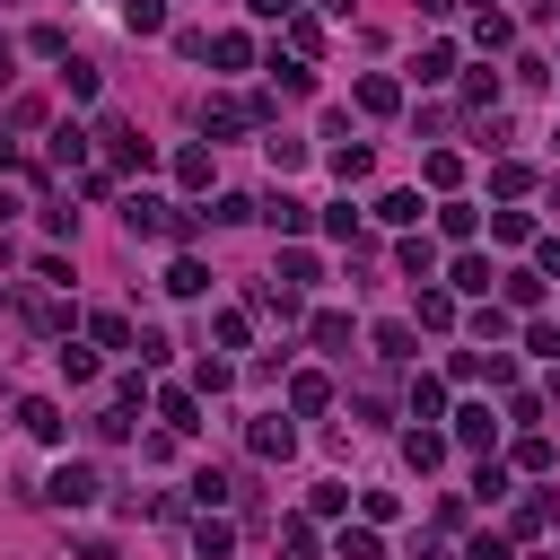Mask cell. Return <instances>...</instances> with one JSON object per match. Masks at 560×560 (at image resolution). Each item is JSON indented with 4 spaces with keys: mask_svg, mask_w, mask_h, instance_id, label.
<instances>
[{
    "mask_svg": "<svg viewBox=\"0 0 560 560\" xmlns=\"http://www.w3.org/2000/svg\"><path fill=\"white\" fill-rule=\"evenodd\" d=\"M96 490H105V481H96V464H61L35 499H52V508H70V516H79V508H96Z\"/></svg>",
    "mask_w": 560,
    "mask_h": 560,
    "instance_id": "cell-1",
    "label": "cell"
},
{
    "mask_svg": "<svg viewBox=\"0 0 560 560\" xmlns=\"http://www.w3.org/2000/svg\"><path fill=\"white\" fill-rule=\"evenodd\" d=\"M96 140H105V158H114V166H140V175H149V158H158V149L140 140V122H122V114H105V122H96Z\"/></svg>",
    "mask_w": 560,
    "mask_h": 560,
    "instance_id": "cell-2",
    "label": "cell"
},
{
    "mask_svg": "<svg viewBox=\"0 0 560 560\" xmlns=\"http://www.w3.org/2000/svg\"><path fill=\"white\" fill-rule=\"evenodd\" d=\"M192 122H201V140H210V149H219V140H236V131H254V114H245L236 96H201V114H192Z\"/></svg>",
    "mask_w": 560,
    "mask_h": 560,
    "instance_id": "cell-3",
    "label": "cell"
},
{
    "mask_svg": "<svg viewBox=\"0 0 560 560\" xmlns=\"http://www.w3.org/2000/svg\"><path fill=\"white\" fill-rule=\"evenodd\" d=\"M122 228H131V236H166V245H175V201L131 192V201H122Z\"/></svg>",
    "mask_w": 560,
    "mask_h": 560,
    "instance_id": "cell-4",
    "label": "cell"
},
{
    "mask_svg": "<svg viewBox=\"0 0 560 560\" xmlns=\"http://www.w3.org/2000/svg\"><path fill=\"white\" fill-rule=\"evenodd\" d=\"M245 446H254L262 464H289V455H298V429H289L280 411H262V420H245Z\"/></svg>",
    "mask_w": 560,
    "mask_h": 560,
    "instance_id": "cell-5",
    "label": "cell"
},
{
    "mask_svg": "<svg viewBox=\"0 0 560 560\" xmlns=\"http://www.w3.org/2000/svg\"><path fill=\"white\" fill-rule=\"evenodd\" d=\"M158 420H166V438H192V429H201V394H192V385H166V394H158Z\"/></svg>",
    "mask_w": 560,
    "mask_h": 560,
    "instance_id": "cell-6",
    "label": "cell"
},
{
    "mask_svg": "<svg viewBox=\"0 0 560 560\" xmlns=\"http://www.w3.org/2000/svg\"><path fill=\"white\" fill-rule=\"evenodd\" d=\"M490 280H499V271H490V262H481L472 245H464V254L446 262V289H455V298H490Z\"/></svg>",
    "mask_w": 560,
    "mask_h": 560,
    "instance_id": "cell-7",
    "label": "cell"
},
{
    "mask_svg": "<svg viewBox=\"0 0 560 560\" xmlns=\"http://www.w3.org/2000/svg\"><path fill=\"white\" fill-rule=\"evenodd\" d=\"M306 341H315V350H332V359H350V341H359V332H350V315H341V306H324V315H306Z\"/></svg>",
    "mask_w": 560,
    "mask_h": 560,
    "instance_id": "cell-8",
    "label": "cell"
},
{
    "mask_svg": "<svg viewBox=\"0 0 560 560\" xmlns=\"http://www.w3.org/2000/svg\"><path fill=\"white\" fill-rule=\"evenodd\" d=\"M324 402H332V376H324V368H298V376H289V411H298V420H315Z\"/></svg>",
    "mask_w": 560,
    "mask_h": 560,
    "instance_id": "cell-9",
    "label": "cell"
},
{
    "mask_svg": "<svg viewBox=\"0 0 560 560\" xmlns=\"http://www.w3.org/2000/svg\"><path fill=\"white\" fill-rule=\"evenodd\" d=\"M18 429L44 438V446H61V402H52V394H26V402H18Z\"/></svg>",
    "mask_w": 560,
    "mask_h": 560,
    "instance_id": "cell-10",
    "label": "cell"
},
{
    "mask_svg": "<svg viewBox=\"0 0 560 560\" xmlns=\"http://www.w3.org/2000/svg\"><path fill=\"white\" fill-rule=\"evenodd\" d=\"M446 438H455V446H472V455H481V446H499V420H490V402H464Z\"/></svg>",
    "mask_w": 560,
    "mask_h": 560,
    "instance_id": "cell-11",
    "label": "cell"
},
{
    "mask_svg": "<svg viewBox=\"0 0 560 560\" xmlns=\"http://www.w3.org/2000/svg\"><path fill=\"white\" fill-rule=\"evenodd\" d=\"M254 219H271V228H280L289 245L306 236V201H298V192H271V201H254Z\"/></svg>",
    "mask_w": 560,
    "mask_h": 560,
    "instance_id": "cell-12",
    "label": "cell"
},
{
    "mask_svg": "<svg viewBox=\"0 0 560 560\" xmlns=\"http://www.w3.org/2000/svg\"><path fill=\"white\" fill-rule=\"evenodd\" d=\"M446 446H455L446 429H411V438H402V464H411V472H438V464H446Z\"/></svg>",
    "mask_w": 560,
    "mask_h": 560,
    "instance_id": "cell-13",
    "label": "cell"
},
{
    "mask_svg": "<svg viewBox=\"0 0 560 560\" xmlns=\"http://www.w3.org/2000/svg\"><path fill=\"white\" fill-rule=\"evenodd\" d=\"M499 289H508V315H542V289H551V280H542V271H508Z\"/></svg>",
    "mask_w": 560,
    "mask_h": 560,
    "instance_id": "cell-14",
    "label": "cell"
},
{
    "mask_svg": "<svg viewBox=\"0 0 560 560\" xmlns=\"http://www.w3.org/2000/svg\"><path fill=\"white\" fill-rule=\"evenodd\" d=\"M411 341H420V332H411V324H394V315H385V324H376V359H385V368H411V359H420V350H411Z\"/></svg>",
    "mask_w": 560,
    "mask_h": 560,
    "instance_id": "cell-15",
    "label": "cell"
},
{
    "mask_svg": "<svg viewBox=\"0 0 560 560\" xmlns=\"http://www.w3.org/2000/svg\"><path fill=\"white\" fill-rule=\"evenodd\" d=\"M280 26H289V52H298V61L324 52V18H315V9H298V18H280Z\"/></svg>",
    "mask_w": 560,
    "mask_h": 560,
    "instance_id": "cell-16",
    "label": "cell"
},
{
    "mask_svg": "<svg viewBox=\"0 0 560 560\" xmlns=\"http://www.w3.org/2000/svg\"><path fill=\"white\" fill-rule=\"evenodd\" d=\"M359 114H402V88H394L385 70H368V79H359Z\"/></svg>",
    "mask_w": 560,
    "mask_h": 560,
    "instance_id": "cell-17",
    "label": "cell"
},
{
    "mask_svg": "<svg viewBox=\"0 0 560 560\" xmlns=\"http://www.w3.org/2000/svg\"><path fill=\"white\" fill-rule=\"evenodd\" d=\"M324 158H332V175H341V184H359V175L376 166V149H368V140H332Z\"/></svg>",
    "mask_w": 560,
    "mask_h": 560,
    "instance_id": "cell-18",
    "label": "cell"
},
{
    "mask_svg": "<svg viewBox=\"0 0 560 560\" xmlns=\"http://www.w3.org/2000/svg\"><path fill=\"white\" fill-rule=\"evenodd\" d=\"M175 184H184V192H210V140L175 149Z\"/></svg>",
    "mask_w": 560,
    "mask_h": 560,
    "instance_id": "cell-19",
    "label": "cell"
},
{
    "mask_svg": "<svg viewBox=\"0 0 560 560\" xmlns=\"http://www.w3.org/2000/svg\"><path fill=\"white\" fill-rule=\"evenodd\" d=\"M472 228H481L472 201H438V236H446V245H472Z\"/></svg>",
    "mask_w": 560,
    "mask_h": 560,
    "instance_id": "cell-20",
    "label": "cell"
},
{
    "mask_svg": "<svg viewBox=\"0 0 560 560\" xmlns=\"http://www.w3.org/2000/svg\"><path fill=\"white\" fill-rule=\"evenodd\" d=\"M332 560H385V542H376V525L359 516V525H341V542H332Z\"/></svg>",
    "mask_w": 560,
    "mask_h": 560,
    "instance_id": "cell-21",
    "label": "cell"
},
{
    "mask_svg": "<svg viewBox=\"0 0 560 560\" xmlns=\"http://www.w3.org/2000/svg\"><path fill=\"white\" fill-rule=\"evenodd\" d=\"M472 44H481V52H508V44H516V18L481 9V18H472Z\"/></svg>",
    "mask_w": 560,
    "mask_h": 560,
    "instance_id": "cell-22",
    "label": "cell"
},
{
    "mask_svg": "<svg viewBox=\"0 0 560 560\" xmlns=\"http://www.w3.org/2000/svg\"><path fill=\"white\" fill-rule=\"evenodd\" d=\"M201 289H210V262L175 254V271H166V298H201Z\"/></svg>",
    "mask_w": 560,
    "mask_h": 560,
    "instance_id": "cell-23",
    "label": "cell"
},
{
    "mask_svg": "<svg viewBox=\"0 0 560 560\" xmlns=\"http://www.w3.org/2000/svg\"><path fill=\"white\" fill-rule=\"evenodd\" d=\"M411 315H420L429 332H446V324H455V289H420V298H411Z\"/></svg>",
    "mask_w": 560,
    "mask_h": 560,
    "instance_id": "cell-24",
    "label": "cell"
},
{
    "mask_svg": "<svg viewBox=\"0 0 560 560\" xmlns=\"http://www.w3.org/2000/svg\"><path fill=\"white\" fill-rule=\"evenodd\" d=\"M88 332H96V350H131V315H114V306H96Z\"/></svg>",
    "mask_w": 560,
    "mask_h": 560,
    "instance_id": "cell-25",
    "label": "cell"
},
{
    "mask_svg": "<svg viewBox=\"0 0 560 560\" xmlns=\"http://www.w3.org/2000/svg\"><path fill=\"white\" fill-rule=\"evenodd\" d=\"M228 551H236V534H228L219 516H201V525H192V560H228Z\"/></svg>",
    "mask_w": 560,
    "mask_h": 560,
    "instance_id": "cell-26",
    "label": "cell"
},
{
    "mask_svg": "<svg viewBox=\"0 0 560 560\" xmlns=\"http://www.w3.org/2000/svg\"><path fill=\"white\" fill-rule=\"evenodd\" d=\"M411 70H420V88H438V79H455V44H420V61H411Z\"/></svg>",
    "mask_w": 560,
    "mask_h": 560,
    "instance_id": "cell-27",
    "label": "cell"
},
{
    "mask_svg": "<svg viewBox=\"0 0 560 560\" xmlns=\"http://www.w3.org/2000/svg\"><path fill=\"white\" fill-rule=\"evenodd\" d=\"M376 219L385 228H420V192H376Z\"/></svg>",
    "mask_w": 560,
    "mask_h": 560,
    "instance_id": "cell-28",
    "label": "cell"
},
{
    "mask_svg": "<svg viewBox=\"0 0 560 560\" xmlns=\"http://www.w3.org/2000/svg\"><path fill=\"white\" fill-rule=\"evenodd\" d=\"M394 262H402L411 280H438V245H429V236H402V254H394Z\"/></svg>",
    "mask_w": 560,
    "mask_h": 560,
    "instance_id": "cell-29",
    "label": "cell"
},
{
    "mask_svg": "<svg viewBox=\"0 0 560 560\" xmlns=\"http://www.w3.org/2000/svg\"><path fill=\"white\" fill-rule=\"evenodd\" d=\"M551 455H560V446H551L542 429H525V438H516V472H551Z\"/></svg>",
    "mask_w": 560,
    "mask_h": 560,
    "instance_id": "cell-30",
    "label": "cell"
},
{
    "mask_svg": "<svg viewBox=\"0 0 560 560\" xmlns=\"http://www.w3.org/2000/svg\"><path fill=\"white\" fill-rule=\"evenodd\" d=\"M192 499H201V508H228V499H236V481H228L219 464H201V472H192Z\"/></svg>",
    "mask_w": 560,
    "mask_h": 560,
    "instance_id": "cell-31",
    "label": "cell"
},
{
    "mask_svg": "<svg viewBox=\"0 0 560 560\" xmlns=\"http://www.w3.org/2000/svg\"><path fill=\"white\" fill-rule=\"evenodd\" d=\"M280 551H289V560H315L324 542H315V525H306V516H280Z\"/></svg>",
    "mask_w": 560,
    "mask_h": 560,
    "instance_id": "cell-32",
    "label": "cell"
},
{
    "mask_svg": "<svg viewBox=\"0 0 560 560\" xmlns=\"http://www.w3.org/2000/svg\"><path fill=\"white\" fill-rule=\"evenodd\" d=\"M122 26H131V35H166V0H131Z\"/></svg>",
    "mask_w": 560,
    "mask_h": 560,
    "instance_id": "cell-33",
    "label": "cell"
},
{
    "mask_svg": "<svg viewBox=\"0 0 560 560\" xmlns=\"http://www.w3.org/2000/svg\"><path fill=\"white\" fill-rule=\"evenodd\" d=\"M61 88H70L79 105H88V96H96V61H79V52H61Z\"/></svg>",
    "mask_w": 560,
    "mask_h": 560,
    "instance_id": "cell-34",
    "label": "cell"
},
{
    "mask_svg": "<svg viewBox=\"0 0 560 560\" xmlns=\"http://www.w3.org/2000/svg\"><path fill=\"white\" fill-rule=\"evenodd\" d=\"M271 79H280V96H306V88H315V70H306V61H298V52H289V61H280V52H271Z\"/></svg>",
    "mask_w": 560,
    "mask_h": 560,
    "instance_id": "cell-35",
    "label": "cell"
},
{
    "mask_svg": "<svg viewBox=\"0 0 560 560\" xmlns=\"http://www.w3.org/2000/svg\"><path fill=\"white\" fill-rule=\"evenodd\" d=\"M88 158V131L79 122H52V166H79Z\"/></svg>",
    "mask_w": 560,
    "mask_h": 560,
    "instance_id": "cell-36",
    "label": "cell"
},
{
    "mask_svg": "<svg viewBox=\"0 0 560 560\" xmlns=\"http://www.w3.org/2000/svg\"><path fill=\"white\" fill-rule=\"evenodd\" d=\"M420 175H429L438 192H455V175H464V158H455V149H429V158H420Z\"/></svg>",
    "mask_w": 560,
    "mask_h": 560,
    "instance_id": "cell-37",
    "label": "cell"
},
{
    "mask_svg": "<svg viewBox=\"0 0 560 560\" xmlns=\"http://www.w3.org/2000/svg\"><path fill=\"white\" fill-rule=\"evenodd\" d=\"M490 184L516 201V192H534V166H525V158H499V166H490Z\"/></svg>",
    "mask_w": 560,
    "mask_h": 560,
    "instance_id": "cell-38",
    "label": "cell"
},
{
    "mask_svg": "<svg viewBox=\"0 0 560 560\" xmlns=\"http://www.w3.org/2000/svg\"><path fill=\"white\" fill-rule=\"evenodd\" d=\"M201 219H210V228H245V219H254V201H245V192H219Z\"/></svg>",
    "mask_w": 560,
    "mask_h": 560,
    "instance_id": "cell-39",
    "label": "cell"
},
{
    "mask_svg": "<svg viewBox=\"0 0 560 560\" xmlns=\"http://www.w3.org/2000/svg\"><path fill=\"white\" fill-rule=\"evenodd\" d=\"M228 385H236L228 359H192V394H228Z\"/></svg>",
    "mask_w": 560,
    "mask_h": 560,
    "instance_id": "cell-40",
    "label": "cell"
},
{
    "mask_svg": "<svg viewBox=\"0 0 560 560\" xmlns=\"http://www.w3.org/2000/svg\"><path fill=\"white\" fill-rule=\"evenodd\" d=\"M446 411V385L438 376H411V420H438Z\"/></svg>",
    "mask_w": 560,
    "mask_h": 560,
    "instance_id": "cell-41",
    "label": "cell"
},
{
    "mask_svg": "<svg viewBox=\"0 0 560 560\" xmlns=\"http://www.w3.org/2000/svg\"><path fill=\"white\" fill-rule=\"evenodd\" d=\"M210 52H219V70H245V61H254V35H236V26H228Z\"/></svg>",
    "mask_w": 560,
    "mask_h": 560,
    "instance_id": "cell-42",
    "label": "cell"
},
{
    "mask_svg": "<svg viewBox=\"0 0 560 560\" xmlns=\"http://www.w3.org/2000/svg\"><path fill=\"white\" fill-rule=\"evenodd\" d=\"M262 158H271V166L289 175V166H306V140H289V131H271V140H262Z\"/></svg>",
    "mask_w": 560,
    "mask_h": 560,
    "instance_id": "cell-43",
    "label": "cell"
},
{
    "mask_svg": "<svg viewBox=\"0 0 560 560\" xmlns=\"http://www.w3.org/2000/svg\"><path fill=\"white\" fill-rule=\"evenodd\" d=\"M525 350H534V359H560V324H542V315H525Z\"/></svg>",
    "mask_w": 560,
    "mask_h": 560,
    "instance_id": "cell-44",
    "label": "cell"
},
{
    "mask_svg": "<svg viewBox=\"0 0 560 560\" xmlns=\"http://www.w3.org/2000/svg\"><path fill=\"white\" fill-rule=\"evenodd\" d=\"M131 350H140V359H149V368H166V359H175V341H166V332H158V324H140V332H131Z\"/></svg>",
    "mask_w": 560,
    "mask_h": 560,
    "instance_id": "cell-45",
    "label": "cell"
},
{
    "mask_svg": "<svg viewBox=\"0 0 560 560\" xmlns=\"http://www.w3.org/2000/svg\"><path fill=\"white\" fill-rule=\"evenodd\" d=\"M52 359H61V376H70V385H96V350H79V341H70V350H52Z\"/></svg>",
    "mask_w": 560,
    "mask_h": 560,
    "instance_id": "cell-46",
    "label": "cell"
},
{
    "mask_svg": "<svg viewBox=\"0 0 560 560\" xmlns=\"http://www.w3.org/2000/svg\"><path fill=\"white\" fill-rule=\"evenodd\" d=\"M359 516H368V525H394L402 499H394V490H359Z\"/></svg>",
    "mask_w": 560,
    "mask_h": 560,
    "instance_id": "cell-47",
    "label": "cell"
},
{
    "mask_svg": "<svg viewBox=\"0 0 560 560\" xmlns=\"http://www.w3.org/2000/svg\"><path fill=\"white\" fill-rule=\"evenodd\" d=\"M306 508H315V516H341V508H350V490H341V481H315V490H306Z\"/></svg>",
    "mask_w": 560,
    "mask_h": 560,
    "instance_id": "cell-48",
    "label": "cell"
},
{
    "mask_svg": "<svg viewBox=\"0 0 560 560\" xmlns=\"http://www.w3.org/2000/svg\"><path fill=\"white\" fill-rule=\"evenodd\" d=\"M26 52H44V61H61V52H70V35H61V26H35V35H26Z\"/></svg>",
    "mask_w": 560,
    "mask_h": 560,
    "instance_id": "cell-49",
    "label": "cell"
},
{
    "mask_svg": "<svg viewBox=\"0 0 560 560\" xmlns=\"http://www.w3.org/2000/svg\"><path fill=\"white\" fill-rule=\"evenodd\" d=\"M324 236H341V245H350V236H359V210H350V201H332V210H324Z\"/></svg>",
    "mask_w": 560,
    "mask_h": 560,
    "instance_id": "cell-50",
    "label": "cell"
},
{
    "mask_svg": "<svg viewBox=\"0 0 560 560\" xmlns=\"http://www.w3.org/2000/svg\"><path fill=\"white\" fill-rule=\"evenodd\" d=\"M508 324H516L508 306H481V315H472V332H481V341H508Z\"/></svg>",
    "mask_w": 560,
    "mask_h": 560,
    "instance_id": "cell-51",
    "label": "cell"
},
{
    "mask_svg": "<svg viewBox=\"0 0 560 560\" xmlns=\"http://www.w3.org/2000/svg\"><path fill=\"white\" fill-rule=\"evenodd\" d=\"M210 332H219V350H245V332H254V324H245V315H236V306H228V315H219V324H210Z\"/></svg>",
    "mask_w": 560,
    "mask_h": 560,
    "instance_id": "cell-52",
    "label": "cell"
},
{
    "mask_svg": "<svg viewBox=\"0 0 560 560\" xmlns=\"http://www.w3.org/2000/svg\"><path fill=\"white\" fill-rule=\"evenodd\" d=\"M508 420H525V429H534V420H542V394H525V385H508Z\"/></svg>",
    "mask_w": 560,
    "mask_h": 560,
    "instance_id": "cell-53",
    "label": "cell"
},
{
    "mask_svg": "<svg viewBox=\"0 0 560 560\" xmlns=\"http://www.w3.org/2000/svg\"><path fill=\"white\" fill-rule=\"evenodd\" d=\"M131 420H140V411H122V402H105V411H96V438H131Z\"/></svg>",
    "mask_w": 560,
    "mask_h": 560,
    "instance_id": "cell-54",
    "label": "cell"
},
{
    "mask_svg": "<svg viewBox=\"0 0 560 560\" xmlns=\"http://www.w3.org/2000/svg\"><path fill=\"white\" fill-rule=\"evenodd\" d=\"M472 499H508V464H481L472 472Z\"/></svg>",
    "mask_w": 560,
    "mask_h": 560,
    "instance_id": "cell-55",
    "label": "cell"
},
{
    "mask_svg": "<svg viewBox=\"0 0 560 560\" xmlns=\"http://www.w3.org/2000/svg\"><path fill=\"white\" fill-rule=\"evenodd\" d=\"M508 525H516V534H542V525H551V499H525V508H516Z\"/></svg>",
    "mask_w": 560,
    "mask_h": 560,
    "instance_id": "cell-56",
    "label": "cell"
},
{
    "mask_svg": "<svg viewBox=\"0 0 560 560\" xmlns=\"http://www.w3.org/2000/svg\"><path fill=\"white\" fill-rule=\"evenodd\" d=\"M534 271H542V280H560V236H534Z\"/></svg>",
    "mask_w": 560,
    "mask_h": 560,
    "instance_id": "cell-57",
    "label": "cell"
},
{
    "mask_svg": "<svg viewBox=\"0 0 560 560\" xmlns=\"http://www.w3.org/2000/svg\"><path fill=\"white\" fill-rule=\"evenodd\" d=\"M464 560H508V542H499V534H472V542H464Z\"/></svg>",
    "mask_w": 560,
    "mask_h": 560,
    "instance_id": "cell-58",
    "label": "cell"
},
{
    "mask_svg": "<svg viewBox=\"0 0 560 560\" xmlns=\"http://www.w3.org/2000/svg\"><path fill=\"white\" fill-rule=\"evenodd\" d=\"M245 9H254V18H271V26H280V18H298V9H306V0H245Z\"/></svg>",
    "mask_w": 560,
    "mask_h": 560,
    "instance_id": "cell-59",
    "label": "cell"
},
{
    "mask_svg": "<svg viewBox=\"0 0 560 560\" xmlns=\"http://www.w3.org/2000/svg\"><path fill=\"white\" fill-rule=\"evenodd\" d=\"M9 79H18V44L0 35V88H9Z\"/></svg>",
    "mask_w": 560,
    "mask_h": 560,
    "instance_id": "cell-60",
    "label": "cell"
},
{
    "mask_svg": "<svg viewBox=\"0 0 560 560\" xmlns=\"http://www.w3.org/2000/svg\"><path fill=\"white\" fill-rule=\"evenodd\" d=\"M9 158H18V140H9V122H0V166H9Z\"/></svg>",
    "mask_w": 560,
    "mask_h": 560,
    "instance_id": "cell-61",
    "label": "cell"
},
{
    "mask_svg": "<svg viewBox=\"0 0 560 560\" xmlns=\"http://www.w3.org/2000/svg\"><path fill=\"white\" fill-rule=\"evenodd\" d=\"M446 9H455V0H420V18H446Z\"/></svg>",
    "mask_w": 560,
    "mask_h": 560,
    "instance_id": "cell-62",
    "label": "cell"
},
{
    "mask_svg": "<svg viewBox=\"0 0 560 560\" xmlns=\"http://www.w3.org/2000/svg\"><path fill=\"white\" fill-rule=\"evenodd\" d=\"M9 210H18V192H9V184H0V219H9Z\"/></svg>",
    "mask_w": 560,
    "mask_h": 560,
    "instance_id": "cell-63",
    "label": "cell"
}]
</instances>
